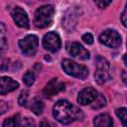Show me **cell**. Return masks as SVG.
<instances>
[{
  "label": "cell",
  "mask_w": 127,
  "mask_h": 127,
  "mask_svg": "<svg viewBox=\"0 0 127 127\" xmlns=\"http://www.w3.org/2000/svg\"><path fill=\"white\" fill-rule=\"evenodd\" d=\"M66 50L68 52V54L74 58H78L81 60H87L89 59V52L84 49L79 43L77 42H72L69 43L66 46Z\"/></svg>",
  "instance_id": "9c48e42d"
},
{
  "label": "cell",
  "mask_w": 127,
  "mask_h": 127,
  "mask_svg": "<svg viewBox=\"0 0 127 127\" xmlns=\"http://www.w3.org/2000/svg\"><path fill=\"white\" fill-rule=\"evenodd\" d=\"M92 102H93L92 108H93V109H99V108L105 106V104H106V99H105V97H104L102 94H97L96 98H95Z\"/></svg>",
  "instance_id": "ac0fdd59"
},
{
  "label": "cell",
  "mask_w": 127,
  "mask_h": 127,
  "mask_svg": "<svg viewBox=\"0 0 127 127\" xmlns=\"http://www.w3.org/2000/svg\"><path fill=\"white\" fill-rule=\"evenodd\" d=\"M39 46V39L35 35H28L19 41L21 52L26 56H34Z\"/></svg>",
  "instance_id": "5b68a950"
},
{
  "label": "cell",
  "mask_w": 127,
  "mask_h": 127,
  "mask_svg": "<svg viewBox=\"0 0 127 127\" xmlns=\"http://www.w3.org/2000/svg\"><path fill=\"white\" fill-rule=\"evenodd\" d=\"M94 78L98 84L105 83L109 78V63L102 57H96L95 59Z\"/></svg>",
  "instance_id": "277c9868"
},
{
  "label": "cell",
  "mask_w": 127,
  "mask_h": 127,
  "mask_svg": "<svg viewBox=\"0 0 127 127\" xmlns=\"http://www.w3.org/2000/svg\"><path fill=\"white\" fill-rule=\"evenodd\" d=\"M12 18L16 25L20 28H28L29 27V19L27 13L21 7H15L12 11Z\"/></svg>",
  "instance_id": "8fae6325"
},
{
  "label": "cell",
  "mask_w": 127,
  "mask_h": 127,
  "mask_svg": "<svg viewBox=\"0 0 127 127\" xmlns=\"http://www.w3.org/2000/svg\"><path fill=\"white\" fill-rule=\"evenodd\" d=\"M35 79H36V73L34 70H28L23 76V80L27 85H32Z\"/></svg>",
  "instance_id": "d6986e66"
},
{
  "label": "cell",
  "mask_w": 127,
  "mask_h": 127,
  "mask_svg": "<svg viewBox=\"0 0 127 127\" xmlns=\"http://www.w3.org/2000/svg\"><path fill=\"white\" fill-rule=\"evenodd\" d=\"M81 39H82V41H83L85 44H87V45H91V44L93 43V36H92L90 33L84 34V35L81 37Z\"/></svg>",
  "instance_id": "7402d4cb"
},
{
  "label": "cell",
  "mask_w": 127,
  "mask_h": 127,
  "mask_svg": "<svg viewBox=\"0 0 127 127\" xmlns=\"http://www.w3.org/2000/svg\"><path fill=\"white\" fill-rule=\"evenodd\" d=\"M93 124L96 127H110L112 126L113 122L108 114H99L94 118Z\"/></svg>",
  "instance_id": "9a60e30c"
},
{
  "label": "cell",
  "mask_w": 127,
  "mask_h": 127,
  "mask_svg": "<svg viewBox=\"0 0 127 127\" xmlns=\"http://www.w3.org/2000/svg\"><path fill=\"white\" fill-rule=\"evenodd\" d=\"M43 46L46 50L52 53L58 52L62 46V41L60 36L55 32H49L43 38Z\"/></svg>",
  "instance_id": "52a82bcc"
},
{
  "label": "cell",
  "mask_w": 127,
  "mask_h": 127,
  "mask_svg": "<svg viewBox=\"0 0 127 127\" xmlns=\"http://www.w3.org/2000/svg\"><path fill=\"white\" fill-rule=\"evenodd\" d=\"M97 94L98 93L95 90V88H93L91 86L85 87V88H83L82 90L79 91V93L77 95V102L79 104H82V105L92 103V101L96 98Z\"/></svg>",
  "instance_id": "30bf717a"
},
{
  "label": "cell",
  "mask_w": 127,
  "mask_h": 127,
  "mask_svg": "<svg viewBox=\"0 0 127 127\" xmlns=\"http://www.w3.org/2000/svg\"><path fill=\"white\" fill-rule=\"evenodd\" d=\"M31 110L36 114V115H40L43 110H44V103L41 100L35 99L31 105Z\"/></svg>",
  "instance_id": "e0dca14e"
},
{
  "label": "cell",
  "mask_w": 127,
  "mask_h": 127,
  "mask_svg": "<svg viewBox=\"0 0 127 127\" xmlns=\"http://www.w3.org/2000/svg\"><path fill=\"white\" fill-rule=\"evenodd\" d=\"M7 110V104L3 101H0V114L4 113Z\"/></svg>",
  "instance_id": "484cf974"
},
{
  "label": "cell",
  "mask_w": 127,
  "mask_h": 127,
  "mask_svg": "<svg viewBox=\"0 0 127 127\" xmlns=\"http://www.w3.org/2000/svg\"><path fill=\"white\" fill-rule=\"evenodd\" d=\"M121 22H122L123 26H125V27L127 26V24H126V9H124L121 14Z\"/></svg>",
  "instance_id": "d4e9b609"
},
{
  "label": "cell",
  "mask_w": 127,
  "mask_h": 127,
  "mask_svg": "<svg viewBox=\"0 0 127 127\" xmlns=\"http://www.w3.org/2000/svg\"><path fill=\"white\" fill-rule=\"evenodd\" d=\"M19 87V83L11 77L1 76L0 77V94H6L8 92H12Z\"/></svg>",
  "instance_id": "7c38bea8"
},
{
  "label": "cell",
  "mask_w": 127,
  "mask_h": 127,
  "mask_svg": "<svg viewBox=\"0 0 127 127\" xmlns=\"http://www.w3.org/2000/svg\"><path fill=\"white\" fill-rule=\"evenodd\" d=\"M76 21H77V16H76V13L74 11V9H69L64 17V20H63V26L64 27V29L68 32L72 31L74 26L76 25Z\"/></svg>",
  "instance_id": "5bb4252c"
},
{
  "label": "cell",
  "mask_w": 127,
  "mask_h": 127,
  "mask_svg": "<svg viewBox=\"0 0 127 127\" xmlns=\"http://www.w3.org/2000/svg\"><path fill=\"white\" fill-rule=\"evenodd\" d=\"M53 115L63 124H69L74 120H81L83 118L82 111L67 100H59L54 105Z\"/></svg>",
  "instance_id": "6da1fadb"
},
{
  "label": "cell",
  "mask_w": 127,
  "mask_h": 127,
  "mask_svg": "<svg viewBox=\"0 0 127 127\" xmlns=\"http://www.w3.org/2000/svg\"><path fill=\"white\" fill-rule=\"evenodd\" d=\"M7 36H6V28L3 23L0 22V58L7 51Z\"/></svg>",
  "instance_id": "2e32d148"
},
{
  "label": "cell",
  "mask_w": 127,
  "mask_h": 127,
  "mask_svg": "<svg viewBox=\"0 0 127 127\" xmlns=\"http://www.w3.org/2000/svg\"><path fill=\"white\" fill-rule=\"evenodd\" d=\"M95 2V4L99 7V8H106L112 0H93Z\"/></svg>",
  "instance_id": "603a6c76"
},
{
  "label": "cell",
  "mask_w": 127,
  "mask_h": 127,
  "mask_svg": "<svg viewBox=\"0 0 127 127\" xmlns=\"http://www.w3.org/2000/svg\"><path fill=\"white\" fill-rule=\"evenodd\" d=\"M64 89V83L61 81L59 78H53L45 86L43 90V94L46 97H52L58 94L59 92L63 91Z\"/></svg>",
  "instance_id": "ba28073f"
},
{
  "label": "cell",
  "mask_w": 127,
  "mask_h": 127,
  "mask_svg": "<svg viewBox=\"0 0 127 127\" xmlns=\"http://www.w3.org/2000/svg\"><path fill=\"white\" fill-rule=\"evenodd\" d=\"M54 14H55V9L52 5H44L38 8L35 12V17H34L35 26L40 29L49 27L53 22Z\"/></svg>",
  "instance_id": "7a4b0ae2"
},
{
  "label": "cell",
  "mask_w": 127,
  "mask_h": 127,
  "mask_svg": "<svg viewBox=\"0 0 127 127\" xmlns=\"http://www.w3.org/2000/svg\"><path fill=\"white\" fill-rule=\"evenodd\" d=\"M62 66L68 75L81 78V79L85 78L88 75V69L86 66L82 64H78L71 60H68V59L64 60L62 63Z\"/></svg>",
  "instance_id": "3957f363"
},
{
  "label": "cell",
  "mask_w": 127,
  "mask_h": 127,
  "mask_svg": "<svg viewBox=\"0 0 127 127\" xmlns=\"http://www.w3.org/2000/svg\"><path fill=\"white\" fill-rule=\"evenodd\" d=\"M116 115L121 120L123 126H127V109L125 107L118 108L116 110Z\"/></svg>",
  "instance_id": "ffe728a7"
},
{
  "label": "cell",
  "mask_w": 127,
  "mask_h": 127,
  "mask_svg": "<svg viewBox=\"0 0 127 127\" xmlns=\"http://www.w3.org/2000/svg\"><path fill=\"white\" fill-rule=\"evenodd\" d=\"M2 125L3 126H33L34 122L30 118H23L19 114H17L11 118H7Z\"/></svg>",
  "instance_id": "4fadbf2b"
},
{
  "label": "cell",
  "mask_w": 127,
  "mask_h": 127,
  "mask_svg": "<svg viewBox=\"0 0 127 127\" xmlns=\"http://www.w3.org/2000/svg\"><path fill=\"white\" fill-rule=\"evenodd\" d=\"M99 42L108 48H117L121 44V37L115 30H105L99 36Z\"/></svg>",
  "instance_id": "8992f818"
},
{
  "label": "cell",
  "mask_w": 127,
  "mask_h": 127,
  "mask_svg": "<svg viewBox=\"0 0 127 127\" xmlns=\"http://www.w3.org/2000/svg\"><path fill=\"white\" fill-rule=\"evenodd\" d=\"M8 65H9V60H6V61L3 62L2 65L0 66V69H1L2 71H6V70L8 69Z\"/></svg>",
  "instance_id": "cb8c5ba5"
},
{
  "label": "cell",
  "mask_w": 127,
  "mask_h": 127,
  "mask_svg": "<svg viewBox=\"0 0 127 127\" xmlns=\"http://www.w3.org/2000/svg\"><path fill=\"white\" fill-rule=\"evenodd\" d=\"M28 103V93L26 91H23L19 96V104L21 106H26Z\"/></svg>",
  "instance_id": "44dd1931"
}]
</instances>
